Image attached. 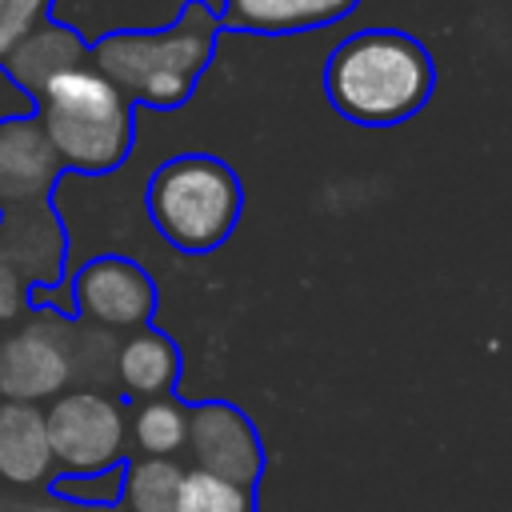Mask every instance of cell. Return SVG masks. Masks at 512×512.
<instances>
[{"instance_id": "cell-15", "label": "cell", "mask_w": 512, "mask_h": 512, "mask_svg": "<svg viewBox=\"0 0 512 512\" xmlns=\"http://www.w3.org/2000/svg\"><path fill=\"white\" fill-rule=\"evenodd\" d=\"M188 444V400L176 392L156 396V400H136L128 412V448L136 456H160L176 460Z\"/></svg>"}, {"instance_id": "cell-8", "label": "cell", "mask_w": 512, "mask_h": 512, "mask_svg": "<svg viewBox=\"0 0 512 512\" xmlns=\"http://www.w3.org/2000/svg\"><path fill=\"white\" fill-rule=\"evenodd\" d=\"M192 468L216 472L244 488H256L264 476V444L256 424L228 400L188 404V444Z\"/></svg>"}, {"instance_id": "cell-3", "label": "cell", "mask_w": 512, "mask_h": 512, "mask_svg": "<svg viewBox=\"0 0 512 512\" xmlns=\"http://www.w3.org/2000/svg\"><path fill=\"white\" fill-rule=\"evenodd\" d=\"M36 120L64 164V172L108 176L136 144V112L124 92L104 80L88 60L56 72L36 92Z\"/></svg>"}, {"instance_id": "cell-20", "label": "cell", "mask_w": 512, "mask_h": 512, "mask_svg": "<svg viewBox=\"0 0 512 512\" xmlns=\"http://www.w3.org/2000/svg\"><path fill=\"white\" fill-rule=\"evenodd\" d=\"M28 312H32V284L8 260H0V328L20 324Z\"/></svg>"}, {"instance_id": "cell-2", "label": "cell", "mask_w": 512, "mask_h": 512, "mask_svg": "<svg viewBox=\"0 0 512 512\" xmlns=\"http://www.w3.org/2000/svg\"><path fill=\"white\" fill-rule=\"evenodd\" d=\"M436 92L432 52L400 28H360L324 60L328 104L364 128L412 120Z\"/></svg>"}, {"instance_id": "cell-1", "label": "cell", "mask_w": 512, "mask_h": 512, "mask_svg": "<svg viewBox=\"0 0 512 512\" xmlns=\"http://www.w3.org/2000/svg\"><path fill=\"white\" fill-rule=\"evenodd\" d=\"M220 20L208 0H184L160 28H112L88 40V64L112 80L136 108L172 112L188 104L196 80L216 56Z\"/></svg>"}, {"instance_id": "cell-21", "label": "cell", "mask_w": 512, "mask_h": 512, "mask_svg": "<svg viewBox=\"0 0 512 512\" xmlns=\"http://www.w3.org/2000/svg\"><path fill=\"white\" fill-rule=\"evenodd\" d=\"M0 512H84V508H72L52 492H36V488H0Z\"/></svg>"}, {"instance_id": "cell-19", "label": "cell", "mask_w": 512, "mask_h": 512, "mask_svg": "<svg viewBox=\"0 0 512 512\" xmlns=\"http://www.w3.org/2000/svg\"><path fill=\"white\" fill-rule=\"evenodd\" d=\"M52 4L56 0H0V68L40 24L52 20Z\"/></svg>"}, {"instance_id": "cell-6", "label": "cell", "mask_w": 512, "mask_h": 512, "mask_svg": "<svg viewBox=\"0 0 512 512\" xmlns=\"http://www.w3.org/2000/svg\"><path fill=\"white\" fill-rule=\"evenodd\" d=\"M160 292L148 268L120 252H100L72 272V308L80 320L108 332L148 328L156 316Z\"/></svg>"}, {"instance_id": "cell-9", "label": "cell", "mask_w": 512, "mask_h": 512, "mask_svg": "<svg viewBox=\"0 0 512 512\" xmlns=\"http://www.w3.org/2000/svg\"><path fill=\"white\" fill-rule=\"evenodd\" d=\"M64 176L36 116L0 120V208L52 200Z\"/></svg>"}, {"instance_id": "cell-5", "label": "cell", "mask_w": 512, "mask_h": 512, "mask_svg": "<svg viewBox=\"0 0 512 512\" xmlns=\"http://www.w3.org/2000/svg\"><path fill=\"white\" fill-rule=\"evenodd\" d=\"M56 472L88 476L128 460V408L112 392L68 388L44 404Z\"/></svg>"}, {"instance_id": "cell-22", "label": "cell", "mask_w": 512, "mask_h": 512, "mask_svg": "<svg viewBox=\"0 0 512 512\" xmlns=\"http://www.w3.org/2000/svg\"><path fill=\"white\" fill-rule=\"evenodd\" d=\"M32 112H36L32 96L20 92V88L8 80V72L0 68V120H16V116H32Z\"/></svg>"}, {"instance_id": "cell-14", "label": "cell", "mask_w": 512, "mask_h": 512, "mask_svg": "<svg viewBox=\"0 0 512 512\" xmlns=\"http://www.w3.org/2000/svg\"><path fill=\"white\" fill-rule=\"evenodd\" d=\"M60 340H64V352H68L72 388L112 392V396L120 392L116 388V352H120V336L116 332L60 312Z\"/></svg>"}, {"instance_id": "cell-11", "label": "cell", "mask_w": 512, "mask_h": 512, "mask_svg": "<svg viewBox=\"0 0 512 512\" xmlns=\"http://www.w3.org/2000/svg\"><path fill=\"white\" fill-rule=\"evenodd\" d=\"M52 476L44 404L0 400V488H40Z\"/></svg>"}, {"instance_id": "cell-10", "label": "cell", "mask_w": 512, "mask_h": 512, "mask_svg": "<svg viewBox=\"0 0 512 512\" xmlns=\"http://www.w3.org/2000/svg\"><path fill=\"white\" fill-rule=\"evenodd\" d=\"M360 0H220L216 20L220 32L248 36H292L340 24L356 12Z\"/></svg>"}, {"instance_id": "cell-4", "label": "cell", "mask_w": 512, "mask_h": 512, "mask_svg": "<svg viewBox=\"0 0 512 512\" xmlns=\"http://www.w3.org/2000/svg\"><path fill=\"white\" fill-rule=\"evenodd\" d=\"M144 204L168 248L184 256H208L236 232L244 212V184L228 160L208 152H180L152 172Z\"/></svg>"}, {"instance_id": "cell-12", "label": "cell", "mask_w": 512, "mask_h": 512, "mask_svg": "<svg viewBox=\"0 0 512 512\" xmlns=\"http://www.w3.org/2000/svg\"><path fill=\"white\" fill-rule=\"evenodd\" d=\"M180 372H184V356H180L176 340L164 336L156 324L136 328V332H128L120 340V352H116V388L132 404L176 392Z\"/></svg>"}, {"instance_id": "cell-18", "label": "cell", "mask_w": 512, "mask_h": 512, "mask_svg": "<svg viewBox=\"0 0 512 512\" xmlns=\"http://www.w3.org/2000/svg\"><path fill=\"white\" fill-rule=\"evenodd\" d=\"M48 492L72 508L84 512H100V508H116L124 496V464H112L104 472H88V476H72V472H56L48 480Z\"/></svg>"}, {"instance_id": "cell-7", "label": "cell", "mask_w": 512, "mask_h": 512, "mask_svg": "<svg viewBox=\"0 0 512 512\" xmlns=\"http://www.w3.org/2000/svg\"><path fill=\"white\" fill-rule=\"evenodd\" d=\"M72 388L60 312L32 308L28 320L0 328V400L48 404Z\"/></svg>"}, {"instance_id": "cell-16", "label": "cell", "mask_w": 512, "mask_h": 512, "mask_svg": "<svg viewBox=\"0 0 512 512\" xmlns=\"http://www.w3.org/2000/svg\"><path fill=\"white\" fill-rule=\"evenodd\" d=\"M184 464L160 456H132L124 460V512H176Z\"/></svg>"}, {"instance_id": "cell-13", "label": "cell", "mask_w": 512, "mask_h": 512, "mask_svg": "<svg viewBox=\"0 0 512 512\" xmlns=\"http://www.w3.org/2000/svg\"><path fill=\"white\" fill-rule=\"evenodd\" d=\"M84 60H88V40H84L72 24L48 20V24H40V28L4 60V72H8V80H12L20 92H28V96L36 100V92H40L56 72H64V68H72V64H84Z\"/></svg>"}, {"instance_id": "cell-17", "label": "cell", "mask_w": 512, "mask_h": 512, "mask_svg": "<svg viewBox=\"0 0 512 512\" xmlns=\"http://www.w3.org/2000/svg\"><path fill=\"white\" fill-rule=\"evenodd\" d=\"M176 512H256V488H244L204 468H184Z\"/></svg>"}]
</instances>
